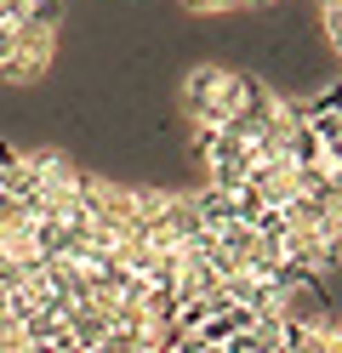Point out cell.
<instances>
[{
  "instance_id": "6da1fadb",
  "label": "cell",
  "mask_w": 342,
  "mask_h": 353,
  "mask_svg": "<svg viewBox=\"0 0 342 353\" xmlns=\"http://www.w3.org/2000/svg\"><path fill=\"white\" fill-rule=\"evenodd\" d=\"M52 57H57V29H17V52H12L6 69H0V80L29 85V80H40L52 69Z\"/></svg>"
},
{
  "instance_id": "7a4b0ae2",
  "label": "cell",
  "mask_w": 342,
  "mask_h": 353,
  "mask_svg": "<svg viewBox=\"0 0 342 353\" xmlns=\"http://www.w3.org/2000/svg\"><path fill=\"white\" fill-rule=\"evenodd\" d=\"M314 23H319V40L336 52L342 46V0H314Z\"/></svg>"
}]
</instances>
